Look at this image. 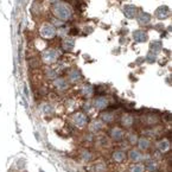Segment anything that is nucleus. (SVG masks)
<instances>
[{"instance_id":"nucleus-5","label":"nucleus","mask_w":172,"mask_h":172,"mask_svg":"<svg viewBox=\"0 0 172 172\" xmlns=\"http://www.w3.org/2000/svg\"><path fill=\"white\" fill-rule=\"evenodd\" d=\"M133 37H134V39H135L136 42H144V41H146V38H147L146 33L143 32V31H136V32H134Z\"/></svg>"},{"instance_id":"nucleus-1","label":"nucleus","mask_w":172,"mask_h":172,"mask_svg":"<svg viewBox=\"0 0 172 172\" xmlns=\"http://www.w3.org/2000/svg\"><path fill=\"white\" fill-rule=\"evenodd\" d=\"M54 10H55L56 15L58 17V18H61V19H68L69 17H70V14H71L70 7H69L68 5H65V4H63V3L57 4Z\"/></svg>"},{"instance_id":"nucleus-9","label":"nucleus","mask_w":172,"mask_h":172,"mask_svg":"<svg viewBox=\"0 0 172 172\" xmlns=\"http://www.w3.org/2000/svg\"><path fill=\"white\" fill-rule=\"evenodd\" d=\"M113 158L116 160V162H122L125 159V153L121 152V151H117V152H114L113 154Z\"/></svg>"},{"instance_id":"nucleus-4","label":"nucleus","mask_w":172,"mask_h":172,"mask_svg":"<svg viewBox=\"0 0 172 172\" xmlns=\"http://www.w3.org/2000/svg\"><path fill=\"white\" fill-rule=\"evenodd\" d=\"M75 122H76V125L80 126V127L84 126L85 124H87V116L83 115V114H76V116H75Z\"/></svg>"},{"instance_id":"nucleus-3","label":"nucleus","mask_w":172,"mask_h":172,"mask_svg":"<svg viewBox=\"0 0 172 172\" xmlns=\"http://www.w3.org/2000/svg\"><path fill=\"white\" fill-rule=\"evenodd\" d=\"M57 56H58V54L56 52L55 50H48L46 52H44L43 58H44L46 62H54V61H56Z\"/></svg>"},{"instance_id":"nucleus-14","label":"nucleus","mask_w":172,"mask_h":172,"mask_svg":"<svg viewBox=\"0 0 172 172\" xmlns=\"http://www.w3.org/2000/svg\"><path fill=\"white\" fill-rule=\"evenodd\" d=\"M56 85H57L58 88H65V87H66V83H65V81H64V80L59 78V80H57V81H56Z\"/></svg>"},{"instance_id":"nucleus-12","label":"nucleus","mask_w":172,"mask_h":172,"mask_svg":"<svg viewBox=\"0 0 172 172\" xmlns=\"http://www.w3.org/2000/svg\"><path fill=\"white\" fill-rule=\"evenodd\" d=\"M122 124H124L125 126H131V125L133 124V119H132L129 115H125V116L122 117Z\"/></svg>"},{"instance_id":"nucleus-10","label":"nucleus","mask_w":172,"mask_h":172,"mask_svg":"<svg viewBox=\"0 0 172 172\" xmlns=\"http://www.w3.org/2000/svg\"><path fill=\"white\" fill-rule=\"evenodd\" d=\"M64 48L66 49V50H71L73 48H74V41L71 39V38H66L65 41H64Z\"/></svg>"},{"instance_id":"nucleus-18","label":"nucleus","mask_w":172,"mask_h":172,"mask_svg":"<svg viewBox=\"0 0 172 172\" xmlns=\"http://www.w3.org/2000/svg\"><path fill=\"white\" fill-rule=\"evenodd\" d=\"M49 1H51V3H56V1H58V0H49Z\"/></svg>"},{"instance_id":"nucleus-17","label":"nucleus","mask_w":172,"mask_h":172,"mask_svg":"<svg viewBox=\"0 0 172 172\" xmlns=\"http://www.w3.org/2000/svg\"><path fill=\"white\" fill-rule=\"evenodd\" d=\"M159 147H160V150L165 151V150H167V148H169V143H167V141H163V143H160Z\"/></svg>"},{"instance_id":"nucleus-13","label":"nucleus","mask_w":172,"mask_h":172,"mask_svg":"<svg viewBox=\"0 0 172 172\" xmlns=\"http://www.w3.org/2000/svg\"><path fill=\"white\" fill-rule=\"evenodd\" d=\"M148 20H150V14H147V13H141V15H140V22L144 23V24H146V23H148Z\"/></svg>"},{"instance_id":"nucleus-2","label":"nucleus","mask_w":172,"mask_h":172,"mask_svg":"<svg viewBox=\"0 0 172 172\" xmlns=\"http://www.w3.org/2000/svg\"><path fill=\"white\" fill-rule=\"evenodd\" d=\"M42 34L45 38H51L55 36V29L51 25H44L42 27Z\"/></svg>"},{"instance_id":"nucleus-16","label":"nucleus","mask_w":172,"mask_h":172,"mask_svg":"<svg viewBox=\"0 0 172 172\" xmlns=\"http://www.w3.org/2000/svg\"><path fill=\"white\" fill-rule=\"evenodd\" d=\"M132 172H144V167L141 165H134L132 167Z\"/></svg>"},{"instance_id":"nucleus-15","label":"nucleus","mask_w":172,"mask_h":172,"mask_svg":"<svg viewBox=\"0 0 172 172\" xmlns=\"http://www.w3.org/2000/svg\"><path fill=\"white\" fill-rule=\"evenodd\" d=\"M139 146H140V148L145 150V148L148 147V141H147L146 139H141V140L139 141Z\"/></svg>"},{"instance_id":"nucleus-8","label":"nucleus","mask_w":172,"mask_h":172,"mask_svg":"<svg viewBox=\"0 0 172 172\" xmlns=\"http://www.w3.org/2000/svg\"><path fill=\"white\" fill-rule=\"evenodd\" d=\"M125 14L127 17H129V18L134 17L135 15V7H133V6H126L125 7Z\"/></svg>"},{"instance_id":"nucleus-7","label":"nucleus","mask_w":172,"mask_h":172,"mask_svg":"<svg viewBox=\"0 0 172 172\" xmlns=\"http://www.w3.org/2000/svg\"><path fill=\"white\" fill-rule=\"evenodd\" d=\"M112 136L115 140H119V139H121V138L124 136V132L121 129H119V128H114L112 131Z\"/></svg>"},{"instance_id":"nucleus-6","label":"nucleus","mask_w":172,"mask_h":172,"mask_svg":"<svg viewBox=\"0 0 172 172\" xmlns=\"http://www.w3.org/2000/svg\"><path fill=\"white\" fill-rule=\"evenodd\" d=\"M95 106L97 108H103V107H106L107 106V100L105 97H99L95 100Z\"/></svg>"},{"instance_id":"nucleus-11","label":"nucleus","mask_w":172,"mask_h":172,"mask_svg":"<svg viewBox=\"0 0 172 172\" xmlns=\"http://www.w3.org/2000/svg\"><path fill=\"white\" fill-rule=\"evenodd\" d=\"M131 158L133 159V160H135V162H138V160H141L143 159V156L139 153V152H136V151H132L131 152Z\"/></svg>"}]
</instances>
